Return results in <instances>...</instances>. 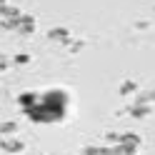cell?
Returning a JSON list of instances; mask_svg holds the SVG:
<instances>
[{"instance_id":"cell-1","label":"cell","mask_w":155,"mask_h":155,"mask_svg":"<svg viewBox=\"0 0 155 155\" xmlns=\"http://www.w3.org/2000/svg\"><path fill=\"white\" fill-rule=\"evenodd\" d=\"M5 148L8 150H20V145H18V143H5Z\"/></svg>"}]
</instances>
